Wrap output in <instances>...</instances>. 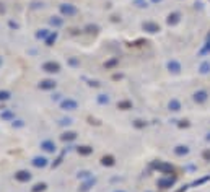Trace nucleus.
Segmentation results:
<instances>
[{
    "label": "nucleus",
    "mask_w": 210,
    "mask_h": 192,
    "mask_svg": "<svg viewBox=\"0 0 210 192\" xmlns=\"http://www.w3.org/2000/svg\"><path fill=\"white\" fill-rule=\"evenodd\" d=\"M60 12H62V15H67V16H74L77 15V8L74 5H60Z\"/></svg>",
    "instance_id": "nucleus-1"
},
{
    "label": "nucleus",
    "mask_w": 210,
    "mask_h": 192,
    "mask_svg": "<svg viewBox=\"0 0 210 192\" xmlns=\"http://www.w3.org/2000/svg\"><path fill=\"white\" fill-rule=\"evenodd\" d=\"M60 106H62V109H65V111H75L78 108L77 101H74V99H65V101H62Z\"/></svg>",
    "instance_id": "nucleus-2"
},
{
    "label": "nucleus",
    "mask_w": 210,
    "mask_h": 192,
    "mask_svg": "<svg viewBox=\"0 0 210 192\" xmlns=\"http://www.w3.org/2000/svg\"><path fill=\"white\" fill-rule=\"evenodd\" d=\"M42 68H44L46 72H50V73H55V72H59V70H60L59 63H55V62H46L44 65H42Z\"/></svg>",
    "instance_id": "nucleus-3"
},
{
    "label": "nucleus",
    "mask_w": 210,
    "mask_h": 192,
    "mask_svg": "<svg viewBox=\"0 0 210 192\" xmlns=\"http://www.w3.org/2000/svg\"><path fill=\"white\" fill-rule=\"evenodd\" d=\"M15 177H17V181H20V182H26V181L31 179V174L28 171H20V173L15 174Z\"/></svg>",
    "instance_id": "nucleus-4"
},
{
    "label": "nucleus",
    "mask_w": 210,
    "mask_h": 192,
    "mask_svg": "<svg viewBox=\"0 0 210 192\" xmlns=\"http://www.w3.org/2000/svg\"><path fill=\"white\" fill-rule=\"evenodd\" d=\"M194 101H197V103L207 101V91H195L194 93Z\"/></svg>",
    "instance_id": "nucleus-5"
},
{
    "label": "nucleus",
    "mask_w": 210,
    "mask_h": 192,
    "mask_svg": "<svg viewBox=\"0 0 210 192\" xmlns=\"http://www.w3.org/2000/svg\"><path fill=\"white\" fill-rule=\"evenodd\" d=\"M143 30H147L150 33H156V31H160V26H158L156 23H150V21H147V23H143Z\"/></svg>",
    "instance_id": "nucleus-6"
},
{
    "label": "nucleus",
    "mask_w": 210,
    "mask_h": 192,
    "mask_svg": "<svg viewBox=\"0 0 210 192\" xmlns=\"http://www.w3.org/2000/svg\"><path fill=\"white\" fill-rule=\"evenodd\" d=\"M39 87L42 90H50V88H55V82L54 80H44V82H41Z\"/></svg>",
    "instance_id": "nucleus-7"
},
{
    "label": "nucleus",
    "mask_w": 210,
    "mask_h": 192,
    "mask_svg": "<svg viewBox=\"0 0 210 192\" xmlns=\"http://www.w3.org/2000/svg\"><path fill=\"white\" fill-rule=\"evenodd\" d=\"M33 165H34V166H38V168H39V166H41V168H44V166L47 165V160H46V158H41V156H36V158L33 160Z\"/></svg>",
    "instance_id": "nucleus-8"
},
{
    "label": "nucleus",
    "mask_w": 210,
    "mask_h": 192,
    "mask_svg": "<svg viewBox=\"0 0 210 192\" xmlns=\"http://www.w3.org/2000/svg\"><path fill=\"white\" fill-rule=\"evenodd\" d=\"M41 147L44 148L46 152H55V145L52 143V142H49V140H46V142H42L41 143Z\"/></svg>",
    "instance_id": "nucleus-9"
},
{
    "label": "nucleus",
    "mask_w": 210,
    "mask_h": 192,
    "mask_svg": "<svg viewBox=\"0 0 210 192\" xmlns=\"http://www.w3.org/2000/svg\"><path fill=\"white\" fill-rule=\"evenodd\" d=\"M101 163H103L104 166H112L114 165V158H112V156H103Z\"/></svg>",
    "instance_id": "nucleus-10"
},
{
    "label": "nucleus",
    "mask_w": 210,
    "mask_h": 192,
    "mask_svg": "<svg viewBox=\"0 0 210 192\" xmlns=\"http://www.w3.org/2000/svg\"><path fill=\"white\" fill-rule=\"evenodd\" d=\"M168 67H169V70H173V72H179V70H181V65H179L176 60H171L168 63Z\"/></svg>",
    "instance_id": "nucleus-11"
},
{
    "label": "nucleus",
    "mask_w": 210,
    "mask_h": 192,
    "mask_svg": "<svg viewBox=\"0 0 210 192\" xmlns=\"http://www.w3.org/2000/svg\"><path fill=\"white\" fill-rule=\"evenodd\" d=\"M179 108H181V106H179V103L176 101V99H173V101L169 103V109L171 111H179Z\"/></svg>",
    "instance_id": "nucleus-12"
},
{
    "label": "nucleus",
    "mask_w": 210,
    "mask_h": 192,
    "mask_svg": "<svg viewBox=\"0 0 210 192\" xmlns=\"http://www.w3.org/2000/svg\"><path fill=\"white\" fill-rule=\"evenodd\" d=\"M78 153H82V155H90V153H91V148H90V147H80V148H78Z\"/></svg>",
    "instance_id": "nucleus-13"
},
{
    "label": "nucleus",
    "mask_w": 210,
    "mask_h": 192,
    "mask_svg": "<svg viewBox=\"0 0 210 192\" xmlns=\"http://www.w3.org/2000/svg\"><path fill=\"white\" fill-rule=\"evenodd\" d=\"M75 138V133L74 132H69V133H64L62 135V140H74Z\"/></svg>",
    "instance_id": "nucleus-14"
},
{
    "label": "nucleus",
    "mask_w": 210,
    "mask_h": 192,
    "mask_svg": "<svg viewBox=\"0 0 210 192\" xmlns=\"http://www.w3.org/2000/svg\"><path fill=\"white\" fill-rule=\"evenodd\" d=\"M208 70H210V63L208 62H205V63H202V65H200V72L202 73H207Z\"/></svg>",
    "instance_id": "nucleus-15"
},
{
    "label": "nucleus",
    "mask_w": 210,
    "mask_h": 192,
    "mask_svg": "<svg viewBox=\"0 0 210 192\" xmlns=\"http://www.w3.org/2000/svg\"><path fill=\"white\" fill-rule=\"evenodd\" d=\"M178 16H179L178 13H173V15H169V16H168V23H169V25H171V23H176V21H178Z\"/></svg>",
    "instance_id": "nucleus-16"
},
{
    "label": "nucleus",
    "mask_w": 210,
    "mask_h": 192,
    "mask_svg": "<svg viewBox=\"0 0 210 192\" xmlns=\"http://www.w3.org/2000/svg\"><path fill=\"white\" fill-rule=\"evenodd\" d=\"M44 189H46V184H36L33 192H39V190H44Z\"/></svg>",
    "instance_id": "nucleus-17"
},
{
    "label": "nucleus",
    "mask_w": 210,
    "mask_h": 192,
    "mask_svg": "<svg viewBox=\"0 0 210 192\" xmlns=\"http://www.w3.org/2000/svg\"><path fill=\"white\" fill-rule=\"evenodd\" d=\"M173 184V179H165V181H160V186L165 187V186H171Z\"/></svg>",
    "instance_id": "nucleus-18"
},
{
    "label": "nucleus",
    "mask_w": 210,
    "mask_h": 192,
    "mask_svg": "<svg viewBox=\"0 0 210 192\" xmlns=\"http://www.w3.org/2000/svg\"><path fill=\"white\" fill-rule=\"evenodd\" d=\"M8 98H10L8 91H0V99H8Z\"/></svg>",
    "instance_id": "nucleus-19"
},
{
    "label": "nucleus",
    "mask_w": 210,
    "mask_h": 192,
    "mask_svg": "<svg viewBox=\"0 0 210 192\" xmlns=\"http://www.w3.org/2000/svg\"><path fill=\"white\" fill-rule=\"evenodd\" d=\"M176 153H187V148L186 147H178V150H176Z\"/></svg>",
    "instance_id": "nucleus-20"
},
{
    "label": "nucleus",
    "mask_w": 210,
    "mask_h": 192,
    "mask_svg": "<svg viewBox=\"0 0 210 192\" xmlns=\"http://www.w3.org/2000/svg\"><path fill=\"white\" fill-rule=\"evenodd\" d=\"M50 23L55 25V26H60V25H62V20H54V18H52V20H50Z\"/></svg>",
    "instance_id": "nucleus-21"
},
{
    "label": "nucleus",
    "mask_w": 210,
    "mask_h": 192,
    "mask_svg": "<svg viewBox=\"0 0 210 192\" xmlns=\"http://www.w3.org/2000/svg\"><path fill=\"white\" fill-rule=\"evenodd\" d=\"M52 41H55V33H54L52 36H50V38L47 39V46H50V42H52Z\"/></svg>",
    "instance_id": "nucleus-22"
},
{
    "label": "nucleus",
    "mask_w": 210,
    "mask_h": 192,
    "mask_svg": "<svg viewBox=\"0 0 210 192\" xmlns=\"http://www.w3.org/2000/svg\"><path fill=\"white\" fill-rule=\"evenodd\" d=\"M119 108H130V103H127V101H126V103H121Z\"/></svg>",
    "instance_id": "nucleus-23"
},
{
    "label": "nucleus",
    "mask_w": 210,
    "mask_h": 192,
    "mask_svg": "<svg viewBox=\"0 0 210 192\" xmlns=\"http://www.w3.org/2000/svg\"><path fill=\"white\" fill-rule=\"evenodd\" d=\"M99 103H107V98H104V95H101V98H99Z\"/></svg>",
    "instance_id": "nucleus-24"
},
{
    "label": "nucleus",
    "mask_w": 210,
    "mask_h": 192,
    "mask_svg": "<svg viewBox=\"0 0 210 192\" xmlns=\"http://www.w3.org/2000/svg\"><path fill=\"white\" fill-rule=\"evenodd\" d=\"M44 36H46V30H42V33L38 34V38H44Z\"/></svg>",
    "instance_id": "nucleus-25"
},
{
    "label": "nucleus",
    "mask_w": 210,
    "mask_h": 192,
    "mask_svg": "<svg viewBox=\"0 0 210 192\" xmlns=\"http://www.w3.org/2000/svg\"><path fill=\"white\" fill-rule=\"evenodd\" d=\"M204 156H205V160H210V152H205Z\"/></svg>",
    "instance_id": "nucleus-26"
},
{
    "label": "nucleus",
    "mask_w": 210,
    "mask_h": 192,
    "mask_svg": "<svg viewBox=\"0 0 210 192\" xmlns=\"http://www.w3.org/2000/svg\"><path fill=\"white\" fill-rule=\"evenodd\" d=\"M116 192H124V190H116Z\"/></svg>",
    "instance_id": "nucleus-27"
},
{
    "label": "nucleus",
    "mask_w": 210,
    "mask_h": 192,
    "mask_svg": "<svg viewBox=\"0 0 210 192\" xmlns=\"http://www.w3.org/2000/svg\"><path fill=\"white\" fill-rule=\"evenodd\" d=\"M0 65H2V59H0Z\"/></svg>",
    "instance_id": "nucleus-28"
}]
</instances>
